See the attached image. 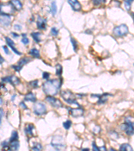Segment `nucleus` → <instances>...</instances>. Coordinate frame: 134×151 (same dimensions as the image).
Here are the masks:
<instances>
[{
	"instance_id": "nucleus-1",
	"label": "nucleus",
	"mask_w": 134,
	"mask_h": 151,
	"mask_svg": "<svg viewBox=\"0 0 134 151\" xmlns=\"http://www.w3.org/2000/svg\"><path fill=\"white\" fill-rule=\"evenodd\" d=\"M61 83L62 81L59 79L49 80L43 84V91L48 96H55L59 91Z\"/></svg>"
},
{
	"instance_id": "nucleus-2",
	"label": "nucleus",
	"mask_w": 134,
	"mask_h": 151,
	"mask_svg": "<svg viewBox=\"0 0 134 151\" xmlns=\"http://www.w3.org/2000/svg\"><path fill=\"white\" fill-rule=\"evenodd\" d=\"M51 145L58 150H60L65 148V142L63 137L60 136H54L51 141Z\"/></svg>"
},
{
	"instance_id": "nucleus-3",
	"label": "nucleus",
	"mask_w": 134,
	"mask_h": 151,
	"mask_svg": "<svg viewBox=\"0 0 134 151\" xmlns=\"http://www.w3.org/2000/svg\"><path fill=\"white\" fill-rule=\"evenodd\" d=\"M60 95L62 97V99L69 104H76L79 106V104L77 102L76 97L72 92L70 91H62Z\"/></svg>"
},
{
	"instance_id": "nucleus-4",
	"label": "nucleus",
	"mask_w": 134,
	"mask_h": 151,
	"mask_svg": "<svg viewBox=\"0 0 134 151\" xmlns=\"http://www.w3.org/2000/svg\"><path fill=\"white\" fill-rule=\"evenodd\" d=\"M129 32V29L128 26L125 24H121L118 26H117L113 29V35L118 37H121L126 35H128Z\"/></svg>"
},
{
	"instance_id": "nucleus-5",
	"label": "nucleus",
	"mask_w": 134,
	"mask_h": 151,
	"mask_svg": "<svg viewBox=\"0 0 134 151\" xmlns=\"http://www.w3.org/2000/svg\"><path fill=\"white\" fill-rule=\"evenodd\" d=\"M33 110L36 115L42 116L46 113V105L42 102H37L34 105Z\"/></svg>"
},
{
	"instance_id": "nucleus-6",
	"label": "nucleus",
	"mask_w": 134,
	"mask_h": 151,
	"mask_svg": "<svg viewBox=\"0 0 134 151\" xmlns=\"http://www.w3.org/2000/svg\"><path fill=\"white\" fill-rule=\"evenodd\" d=\"M46 101H48L51 106L55 108H59L62 106V102L58 99L55 98V97H52V96H48V97H46Z\"/></svg>"
},
{
	"instance_id": "nucleus-7",
	"label": "nucleus",
	"mask_w": 134,
	"mask_h": 151,
	"mask_svg": "<svg viewBox=\"0 0 134 151\" xmlns=\"http://www.w3.org/2000/svg\"><path fill=\"white\" fill-rule=\"evenodd\" d=\"M123 130L125 131L126 134L131 136L134 134V123L130 121H127V122L123 125Z\"/></svg>"
},
{
	"instance_id": "nucleus-8",
	"label": "nucleus",
	"mask_w": 134,
	"mask_h": 151,
	"mask_svg": "<svg viewBox=\"0 0 134 151\" xmlns=\"http://www.w3.org/2000/svg\"><path fill=\"white\" fill-rule=\"evenodd\" d=\"M30 60H31L30 58L24 57L19 60L17 65H14V66H12V67H13L16 71L19 72L20 71V70L22 69L24 65H26V63H28L29 61H30Z\"/></svg>"
},
{
	"instance_id": "nucleus-9",
	"label": "nucleus",
	"mask_w": 134,
	"mask_h": 151,
	"mask_svg": "<svg viewBox=\"0 0 134 151\" xmlns=\"http://www.w3.org/2000/svg\"><path fill=\"white\" fill-rule=\"evenodd\" d=\"M1 80L3 82L10 83L13 85H18V84H19V83H20V80H19V79H18L16 76H15V75H11V76L5 77Z\"/></svg>"
},
{
	"instance_id": "nucleus-10",
	"label": "nucleus",
	"mask_w": 134,
	"mask_h": 151,
	"mask_svg": "<svg viewBox=\"0 0 134 151\" xmlns=\"http://www.w3.org/2000/svg\"><path fill=\"white\" fill-rule=\"evenodd\" d=\"M68 2L74 11L79 12L81 9V5L78 0H68Z\"/></svg>"
},
{
	"instance_id": "nucleus-11",
	"label": "nucleus",
	"mask_w": 134,
	"mask_h": 151,
	"mask_svg": "<svg viewBox=\"0 0 134 151\" xmlns=\"http://www.w3.org/2000/svg\"><path fill=\"white\" fill-rule=\"evenodd\" d=\"M70 113L71 116L74 118H78V117H80L83 115L84 111L82 108H72L70 109Z\"/></svg>"
},
{
	"instance_id": "nucleus-12",
	"label": "nucleus",
	"mask_w": 134,
	"mask_h": 151,
	"mask_svg": "<svg viewBox=\"0 0 134 151\" xmlns=\"http://www.w3.org/2000/svg\"><path fill=\"white\" fill-rule=\"evenodd\" d=\"M6 40L7 44H8V45L11 48V50L14 51V52H15L16 54L18 55H21V53L20 52H19V51L16 49V47H14L15 44H14V41L12 40L11 39H10L9 38H8V37H6Z\"/></svg>"
},
{
	"instance_id": "nucleus-13",
	"label": "nucleus",
	"mask_w": 134,
	"mask_h": 151,
	"mask_svg": "<svg viewBox=\"0 0 134 151\" xmlns=\"http://www.w3.org/2000/svg\"><path fill=\"white\" fill-rule=\"evenodd\" d=\"M37 27L40 30H45L46 28V19L39 16L37 20Z\"/></svg>"
},
{
	"instance_id": "nucleus-14",
	"label": "nucleus",
	"mask_w": 134,
	"mask_h": 151,
	"mask_svg": "<svg viewBox=\"0 0 134 151\" xmlns=\"http://www.w3.org/2000/svg\"><path fill=\"white\" fill-rule=\"evenodd\" d=\"M11 23V19L9 15H4V14H1V25L4 26H8L10 25Z\"/></svg>"
},
{
	"instance_id": "nucleus-15",
	"label": "nucleus",
	"mask_w": 134,
	"mask_h": 151,
	"mask_svg": "<svg viewBox=\"0 0 134 151\" xmlns=\"http://www.w3.org/2000/svg\"><path fill=\"white\" fill-rule=\"evenodd\" d=\"M34 129V126L33 124H28L26 126L24 130H25V132H26V134L27 135L32 136H33V132H32V131H33Z\"/></svg>"
},
{
	"instance_id": "nucleus-16",
	"label": "nucleus",
	"mask_w": 134,
	"mask_h": 151,
	"mask_svg": "<svg viewBox=\"0 0 134 151\" xmlns=\"http://www.w3.org/2000/svg\"><path fill=\"white\" fill-rule=\"evenodd\" d=\"M10 3L14 8V9L17 11H19L22 8V4L19 0H11Z\"/></svg>"
},
{
	"instance_id": "nucleus-17",
	"label": "nucleus",
	"mask_w": 134,
	"mask_h": 151,
	"mask_svg": "<svg viewBox=\"0 0 134 151\" xmlns=\"http://www.w3.org/2000/svg\"><path fill=\"white\" fill-rule=\"evenodd\" d=\"M24 100L28 101L31 102H35L36 101V97L33 93H28V94L26 95L25 97H24Z\"/></svg>"
},
{
	"instance_id": "nucleus-18",
	"label": "nucleus",
	"mask_w": 134,
	"mask_h": 151,
	"mask_svg": "<svg viewBox=\"0 0 134 151\" xmlns=\"http://www.w3.org/2000/svg\"><path fill=\"white\" fill-rule=\"evenodd\" d=\"M9 146H10V149L15 150H18V148H19V141L18 140L12 141V142H10V145Z\"/></svg>"
},
{
	"instance_id": "nucleus-19",
	"label": "nucleus",
	"mask_w": 134,
	"mask_h": 151,
	"mask_svg": "<svg viewBox=\"0 0 134 151\" xmlns=\"http://www.w3.org/2000/svg\"><path fill=\"white\" fill-rule=\"evenodd\" d=\"M29 54L32 56H33V57L35 58H39L40 56L39 50L36 49V48H32V49L29 51Z\"/></svg>"
},
{
	"instance_id": "nucleus-20",
	"label": "nucleus",
	"mask_w": 134,
	"mask_h": 151,
	"mask_svg": "<svg viewBox=\"0 0 134 151\" xmlns=\"http://www.w3.org/2000/svg\"><path fill=\"white\" fill-rule=\"evenodd\" d=\"M109 94H103V95H102V96H99V95H97V96H98V97H99V101H98V104H104V103H105V102L107 101V96H108Z\"/></svg>"
},
{
	"instance_id": "nucleus-21",
	"label": "nucleus",
	"mask_w": 134,
	"mask_h": 151,
	"mask_svg": "<svg viewBox=\"0 0 134 151\" xmlns=\"http://www.w3.org/2000/svg\"><path fill=\"white\" fill-rule=\"evenodd\" d=\"M119 150H128V151H132L133 148L129 144H123L121 145V147H119Z\"/></svg>"
},
{
	"instance_id": "nucleus-22",
	"label": "nucleus",
	"mask_w": 134,
	"mask_h": 151,
	"mask_svg": "<svg viewBox=\"0 0 134 151\" xmlns=\"http://www.w3.org/2000/svg\"><path fill=\"white\" fill-rule=\"evenodd\" d=\"M32 36L34 40L36 42H40L41 39H40V36H41V33L40 32H33L32 33Z\"/></svg>"
},
{
	"instance_id": "nucleus-23",
	"label": "nucleus",
	"mask_w": 134,
	"mask_h": 151,
	"mask_svg": "<svg viewBox=\"0 0 134 151\" xmlns=\"http://www.w3.org/2000/svg\"><path fill=\"white\" fill-rule=\"evenodd\" d=\"M57 12V3L56 1H52V4H51V13L53 16H55Z\"/></svg>"
},
{
	"instance_id": "nucleus-24",
	"label": "nucleus",
	"mask_w": 134,
	"mask_h": 151,
	"mask_svg": "<svg viewBox=\"0 0 134 151\" xmlns=\"http://www.w3.org/2000/svg\"><path fill=\"white\" fill-rule=\"evenodd\" d=\"M62 67L60 65L58 64L57 66H56V74H57L58 76H60L62 74Z\"/></svg>"
},
{
	"instance_id": "nucleus-25",
	"label": "nucleus",
	"mask_w": 134,
	"mask_h": 151,
	"mask_svg": "<svg viewBox=\"0 0 134 151\" xmlns=\"http://www.w3.org/2000/svg\"><path fill=\"white\" fill-rule=\"evenodd\" d=\"M18 139V132H17L16 131H13V132H12V134H11L10 139H9V142H12V141L17 140Z\"/></svg>"
},
{
	"instance_id": "nucleus-26",
	"label": "nucleus",
	"mask_w": 134,
	"mask_h": 151,
	"mask_svg": "<svg viewBox=\"0 0 134 151\" xmlns=\"http://www.w3.org/2000/svg\"><path fill=\"white\" fill-rule=\"evenodd\" d=\"M134 0H125V8L128 11L130 10L131 4Z\"/></svg>"
},
{
	"instance_id": "nucleus-27",
	"label": "nucleus",
	"mask_w": 134,
	"mask_h": 151,
	"mask_svg": "<svg viewBox=\"0 0 134 151\" xmlns=\"http://www.w3.org/2000/svg\"><path fill=\"white\" fill-rule=\"evenodd\" d=\"M70 41H71V42H72V45L73 47V49H74L75 52H77V50L78 48L77 42L76 41V40H75V38H73L72 37L70 38Z\"/></svg>"
},
{
	"instance_id": "nucleus-28",
	"label": "nucleus",
	"mask_w": 134,
	"mask_h": 151,
	"mask_svg": "<svg viewBox=\"0 0 134 151\" xmlns=\"http://www.w3.org/2000/svg\"><path fill=\"white\" fill-rule=\"evenodd\" d=\"M72 125V122L70 120H67L63 123V126L64 128L66 129V130H69V129L70 128V126Z\"/></svg>"
},
{
	"instance_id": "nucleus-29",
	"label": "nucleus",
	"mask_w": 134,
	"mask_h": 151,
	"mask_svg": "<svg viewBox=\"0 0 134 151\" xmlns=\"http://www.w3.org/2000/svg\"><path fill=\"white\" fill-rule=\"evenodd\" d=\"M30 85H31L32 87H33V88H38V80H34V81H31L30 83Z\"/></svg>"
},
{
	"instance_id": "nucleus-30",
	"label": "nucleus",
	"mask_w": 134,
	"mask_h": 151,
	"mask_svg": "<svg viewBox=\"0 0 134 151\" xmlns=\"http://www.w3.org/2000/svg\"><path fill=\"white\" fill-rule=\"evenodd\" d=\"M92 3L95 6H99V5H101V4L105 3L106 0H92Z\"/></svg>"
},
{
	"instance_id": "nucleus-31",
	"label": "nucleus",
	"mask_w": 134,
	"mask_h": 151,
	"mask_svg": "<svg viewBox=\"0 0 134 151\" xmlns=\"http://www.w3.org/2000/svg\"><path fill=\"white\" fill-rule=\"evenodd\" d=\"M32 150L39 151V150L42 149V145H40V144H36V145H34V147L32 148Z\"/></svg>"
},
{
	"instance_id": "nucleus-32",
	"label": "nucleus",
	"mask_w": 134,
	"mask_h": 151,
	"mask_svg": "<svg viewBox=\"0 0 134 151\" xmlns=\"http://www.w3.org/2000/svg\"><path fill=\"white\" fill-rule=\"evenodd\" d=\"M51 34L54 36H57L58 34V30L56 28H52L51 29Z\"/></svg>"
},
{
	"instance_id": "nucleus-33",
	"label": "nucleus",
	"mask_w": 134,
	"mask_h": 151,
	"mask_svg": "<svg viewBox=\"0 0 134 151\" xmlns=\"http://www.w3.org/2000/svg\"><path fill=\"white\" fill-rule=\"evenodd\" d=\"M21 42H22L24 45H28L29 43V39L27 37H24L22 39H21Z\"/></svg>"
},
{
	"instance_id": "nucleus-34",
	"label": "nucleus",
	"mask_w": 134,
	"mask_h": 151,
	"mask_svg": "<svg viewBox=\"0 0 134 151\" xmlns=\"http://www.w3.org/2000/svg\"><path fill=\"white\" fill-rule=\"evenodd\" d=\"M42 77H43V79H48V78L50 77V74L48 73H47V72H44V73H43Z\"/></svg>"
},
{
	"instance_id": "nucleus-35",
	"label": "nucleus",
	"mask_w": 134,
	"mask_h": 151,
	"mask_svg": "<svg viewBox=\"0 0 134 151\" xmlns=\"http://www.w3.org/2000/svg\"><path fill=\"white\" fill-rule=\"evenodd\" d=\"M92 149H93V150H96V151H98V150H100L99 148L97 147L96 144L95 142H92Z\"/></svg>"
},
{
	"instance_id": "nucleus-36",
	"label": "nucleus",
	"mask_w": 134,
	"mask_h": 151,
	"mask_svg": "<svg viewBox=\"0 0 134 151\" xmlns=\"http://www.w3.org/2000/svg\"><path fill=\"white\" fill-rule=\"evenodd\" d=\"M14 28H15L16 30H21V26L20 25H18V24H16V25H14Z\"/></svg>"
},
{
	"instance_id": "nucleus-37",
	"label": "nucleus",
	"mask_w": 134,
	"mask_h": 151,
	"mask_svg": "<svg viewBox=\"0 0 134 151\" xmlns=\"http://www.w3.org/2000/svg\"><path fill=\"white\" fill-rule=\"evenodd\" d=\"M2 48H4V50L5 51V52H6V54H7V55H9V50H8V47H6V46H3V47H2Z\"/></svg>"
},
{
	"instance_id": "nucleus-38",
	"label": "nucleus",
	"mask_w": 134,
	"mask_h": 151,
	"mask_svg": "<svg viewBox=\"0 0 134 151\" xmlns=\"http://www.w3.org/2000/svg\"><path fill=\"white\" fill-rule=\"evenodd\" d=\"M19 105H20V106H21L22 107V108H24V109H27V106H26L25 105V104L24 103V102H21L20 104H19Z\"/></svg>"
},
{
	"instance_id": "nucleus-39",
	"label": "nucleus",
	"mask_w": 134,
	"mask_h": 151,
	"mask_svg": "<svg viewBox=\"0 0 134 151\" xmlns=\"http://www.w3.org/2000/svg\"><path fill=\"white\" fill-rule=\"evenodd\" d=\"M4 116V111L3 109L1 108V118H0V120H1H1H2V117Z\"/></svg>"
},
{
	"instance_id": "nucleus-40",
	"label": "nucleus",
	"mask_w": 134,
	"mask_h": 151,
	"mask_svg": "<svg viewBox=\"0 0 134 151\" xmlns=\"http://www.w3.org/2000/svg\"><path fill=\"white\" fill-rule=\"evenodd\" d=\"M11 35H13L15 38H17V37H18V36H19L18 35H17V34H15V33H13V32H11Z\"/></svg>"
},
{
	"instance_id": "nucleus-41",
	"label": "nucleus",
	"mask_w": 134,
	"mask_h": 151,
	"mask_svg": "<svg viewBox=\"0 0 134 151\" xmlns=\"http://www.w3.org/2000/svg\"><path fill=\"white\" fill-rule=\"evenodd\" d=\"M99 149H100V150H106V148L105 147H103L99 148Z\"/></svg>"
},
{
	"instance_id": "nucleus-42",
	"label": "nucleus",
	"mask_w": 134,
	"mask_h": 151,
	"mask_svg": "<svg viewBox=\"0 0 134 151\" xmlns=\"http://www.w3.org/2000/svg\"><path fill=\"white\" fill-rule=\"evenodd\" d=\"M4 62V58H2V57H1V65L2 64V63Z\"/></svg>"
},
{
	"instance_id": "nucleus-43",
	"label": "nucleus",
	"mask_w": 134,
	"mask_h": 151,
	"mask_svg": "<svg viewBox=\"0 0 134 151\" xmlns=\"http://www.w3.org/2000/svg\"><path fill=\"white\" fill-rule=\"evenodd\" d=\"M82 150H89V148H82Z\"/></svg>"
},
{
	"instance_id": "nucleus-44",
	"label": "nucleus",
	"mask_w": 134,
	"mask_h": 151,
	"mask_svg": "<svg viewBox=\"0 0 134 151\" xmlns=\"http://www.w3.org/2000/svg\"><path fill=\"white\" fill-rule=\"evenodd\" d=\"M115 1H121V0H115Z\"/></svg>"
},
{
	"instance_id": "nucleus-45",
	"label": "nucleus",
	"mask_w": 134,
	"mask_h": 151,
	"mask_svg": "<svg viewBox=\"0 0 134 151\" xmlns=\"http://www.w3.org/2000/svg\"><path fill=\"white\" fill-rule=\"evenodd\" d=\"M2 104V99L1 98V105Z\"/></svg>"
}]
</instances>
